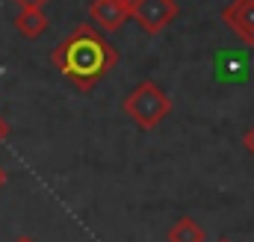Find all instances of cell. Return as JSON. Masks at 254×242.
I'll list each match as a JSON object with an SVG mask.
<instances>
[{
	"label": "cell",
	"mask_w": 254,
	"mask_h": 242,
	"mask_svg": "<svg viewBox=\"0 0 254 242\" xmlns=\"http://www.w3.org/2000/svg\"><path fill=\"white\" fill-rule=\"evenodd\" d=\"M15 242H33V240H27V237H21V240H15Z\"/></svg>",
	"instance_id": "obj_13"
},
{
	"label": "cell",
	"mask_w": 254,
	"mask_h": 242,
	"mask_svg": "<svg viewBox=\"0 0 254 242\" xmlns=\"http://www.w3.org/2000/svg\"><path fill=\"white\" fill-rule=\"evenodd\" d=\"M216 77L219 80H246L249 77V60L240 51H222L216 54Z\"/></svg>",
	"instance_id": "obj_6"
},
{
	"label": "cell",
	"mask_w": 254,
	"mask_h": 242,
	"mask_svg": "<svg viewBox=\"0 0 254 242\" xmlns=\"http://www.w3.org/2000/svg\"><path fill=\"white\" fill-rule=\"evenodd\" d=\"M15 3H18L21 9H24V6H36V9H45V3H48V0H15Z\"/></svg>",
	"instance_id": "obj_10"
},
{
	"label": "cell",
	"mask_w": 254,
	"mask_h": 242,
	"mask_svg": "<svg viewBox=\"0 0 254 242\" xmlns=\"http://www.w3.org/2000/svg\"><path fill=\"white\" fill-rule=\"evenodd\" d=\"M204 240H207L204 228H201L198 222H192L190 216L178 219V222L172 225V231H169V242H204Z\"/></svg>",
	"instance_id": "obj_8"
},
{
	"label": "cell",
	"mask_w": 254,
	"mask_h": 242,
	"mask_svg": "<svg viewBox=\"0 0 254 242\" xmlns=\"http://www.w3.org/2000/svg\"><path fill=\"white\" fill-rule=\"evenodd\" d=\"M51 62L71 86H77L80 92H89L116 68L119 51L92 24H80L54 48Z\"/></svg>",
	"instance_id": "obj_1"
},
{
	"label": "cell",
	"mask_w": 254,
	"mask_h": 242,
	"mask_svg": "<svg viewBox=\"0 0 254 242\" xmlns=\"http://www.w3.org/2000/svg\"><path fill=\"white\" fill-rule=\"evenodd\" d=\"M178 3L175 0H133L130 3V18L148 33V36H157L163 33L175 18H178Z\"/></svg>",
	"instance_id": "obj_3"
},
{
	"label": "cell",
	"mask_w": 254,
	"mask_h": 242,
	"mask_svg": "<svg viewBox=\"0 0 254 242\" xmlns=\"http://www.w3.org/2000/svg\"><path fill=\"white\" fill-rule=\"evenodd\" d=\"M243 148H246V151L254 157V127H249V130L243 133Z\"/></svg>",
	"instance_id": "obj_9"
},
{
	"label": "cell",
	"mask_w": 254,
	"mask_h": 242,
	"mask_svg": "<svg viewBox=\"0 0 254 242\" xmlns=\"http://www.w3.org/2000/svg\"><path fill=\"white\" fill-rule=\"evenodd\" d=\"M6 133H9V127H6V121L0 119V142H3V139H6Z\"/></svg>",
	"instance_id": "obj_11"
},
{
	"label": "cell",
	"mask_w": 254,
	"mask_h": 242,
	"mask_svg": "<svg viewBox=\"0 0 254 242\" xmlns=\"http://www.w3.org/2000/svg\"><path fill=\"white\" fill-rule=\"evenodd\" d=\"M222 21L246 48H254V0H231L222 9Z\"/></svg>",
	"instance_id": "obj_4"
},
{
	"label": "cell",
	"mask_w": 254,
	"mask_h": 242,
	"mask_svg": "<svg viewBox=\"0 0 254 242\" xmlns=\"http://www.w3.org/2000/svg\"><path fill=\"white\" fill-rule=\"evenodd\" d=\"M219 242H231V240H219Z\"/></svg>",
	"instance_id": "obj_14"
},
{
	"label": "cell",
	"mask_w": 254,
	"mask_h": 242,
	"mask_svg": "<svg viewBox=\"0 0 254 242\" xmlns=\"http://www.w3.org/2000/svg\"><path fill=\"white\" fill-rule=\"evenodd\" d=\"M125 113L136 121L142 130H151V127L163 124V119L172 113V101H169V95H166L157 83L145 80V83H139L133 92H127Z\"/></svg>",
	"instance_id": "obj_2"
},
{
	"label": "cell",
	"mask_w": 254,
	"mask_h": 242,
	"mask_svg": "<svg viewBox=\"0 0 254 242\" xmlns=\"http://www.w3.org/2000/svg\"><path fill=\"white\" fill-rule=\"evenodd\" d=\"M48 15H45V9H36V6H24L18 15H15V27H18V33L21 36H27V39H39L45 30H48Z\"/></svg>",
	"instance_id": "obj_7"
},
{
	"label": "cell",
	"mask_w": 254,
	"mask_h": 242,
	"mask_svg": "<svg viewBox=\"0 0 254 242\" xmlns=\"http://www.w3.org/2000/svg\"><path fill=\"white\" fill-rule=\"evenodd\" d=\"M130 3L133 0H92L89 6V18L104 30V33H116L125 27L130 18Z\"/></svg>",
	"instance_id": "obj_5"
},
{
	"label": "cell",
	"mask_w": 254,
	"mask_h": 242,
	"mask_svg": "<svg viewBox=\"0 0 254 242\" xmlns=\"http://www.w3.org/2000/svg\"><path fill=\"white\" fill-rule=\"evenodd\" d=\"M3 181H6V175H3V169H0V186H3Z\"/></svg>",
	"instance_id": "obj_12"
}]
</instances>
